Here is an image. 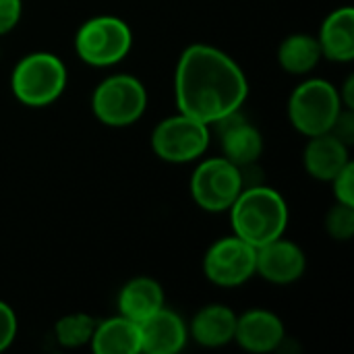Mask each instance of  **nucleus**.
Masks as SVG:
<instances>
[{
    "mask_svg": "<svg viewBox=\"0 0 354 354\" xmlns=\"http://www.w3.org/2000/svg\"><path fill=\"white\" fill-rule=\"evenodd\" d=\"M174 93L178 112L214 124L241 110L249 95V83L243 68L226 52L193 44L178 58Z\"/></svg>",
    "mask_w": 354,
    "mask_h": 354,
    "instance_id": "obj_1",
    "label": "nucleus"
},
{
    "mask_svg": "<svg viewBox=\"0 0 354 354\" xmlns=\"http://www.w3.org/2000/svg\"><path fill=\"white\" fill-rule=\"evenodd\" d=\"M228 212L234 234L255 249L284 236L288 226V205L284 197L263 185L245 187Z\"/></svg>",
    "mask_w": 354,
    "mask_h": 354,
    "instance_id": "obj_2",
    "label": "nucleus"
},
{
    "mask_svg": "<svg viewBox=\"0 0 354 354\" xmlns=\"http://www.w3.org/2000/svg\"><path fill=\"white\" fill-rule=\"evenodd\" d=\"M15 97L29 106L41 108L56 102L66 87V66L50 52H33L23 56L10 77Z\"/></svg>",
    "mask_w": 354,
    "mask_h": 354,
    "instance_id": "obj_3",
    "label": "nucleus"
},
{
    "mask_svg": "<svg viewBox=\"0 0 354 354\" xmlns=\"http://www.w3.org/2000/svg\"><path fill=\"white\" fill-rule=\"evenodd\" d=\"M338 89L326 79H307L288 100V118L305 137L330 133L342 110Z\"/></svg>",
    "mask_w": 354,
    "mask_h": 354,
    "instance_id": "obj_4",
    "label": "nucleus"
},
{
    "mask_svg": "<svg viewBox=\"0 0 354 354\" xmlns=\"http://www.w3.org/2000/svg\"><path fill=\"white\" fill-rule=\"evenodd\" d=\"M133 46L131 27L112 15H100L87 19L77 35L75 50L77 56L91 66H112L118 64Z\"/></svg>",
    "mask_w": 354,
    "mask_h": 354,
    "instance_id": "obj_5",
    "label": "nucleus"
},
{
    "mask_svg": "<svg viewBox=\"0 0 354 354\" xmlns=\"http://www.w3.org/2000/svg\"><path fill=\"white\" fill-rule=\"evenodd\" d=\"M95 118L106 127H129L137 122L147 108V91L133 75L106 77L91 95Z\"/></svg>",
    "mask_w": 354,
    "mask_h": 354,
    "instance_id": "obj_6",
    "label": "nucleus"
},
{
    "mask_svg": "<svg viewBox=\"0 0 354 354\" xmlns=\"http://www.w3.org/2000/svg\"><path fill=\"white\" fill-rule=\"evenodd\" d=\"M209 124L183 112L164 118L151 135V149L170 164L193 162L205 153L209 145Z\"/></svg>",
    "mask_w": 354,
    "mask_h": 354,
    "instance_id": "obj_7",
    "label": "nucleus"
},
{
    "mask_svg": "<svg viewBox=\"0 0 354 354\" xmlns=\"http://www.w3.org/2000/svg\"><path fill=\"white\" fill-rule=\"evenodd\" d=\"M243 189V170L224 156L201 162L191 176V195L195 203L212 214L230 209Z\"/></svg>",
    "mask_w": 354,
    "mask_h": 354,
    "instance_id": "obj_8",
    "label": "nucleus"
},
{
    "mask_svg": "<svg viewBox=\"0 0 354 354\" xmlns=\"http://www.w3.org/2000/svg\"><path fill=\"white\" fill-rule=\"evenodd\" d=\"M257 249L236 234L216 241L203 257V274L222 288H234L255 276Z\"/></svg>",
    "mask_w": 354,
    "mask_h": 354,
    "instance_id": "obj_9",
    "label": "nucleus"
},
{
    "mask_svg": "<svg viewBox=\"0 0 354 354\" xmlns=\"http://www.w3.org/2000/svg\"><path fill=\"white\" fill-rule=\"evenodd\" d=\"M214 127L220 137L222 156L239 168L253 166L261 158L263 137L259 129L241 114V110L216 120Z\"/></svg>",
    "mask_w": 354,
    "mask_h": 354,
    "instance_id": "obj_10",
    "label": "nucleus"
},
{
    "mask_svg": "<svg viewBox=\"0 0 354 354\" xmlns=\"http://www.w3.org/2000/svg\"><path fill=\"white\" fill-rule=\"evenodd\" d=\"M305 251L284 236L257 247L255 274H259L263 280L272 284H292L305 274Z\"/></svg>",
    "mask_w": 354,
    "mask_h": 354,
    "instance_id": "obj_11",
    "label": "nucleus"
},
{
    "mask_svg": "<svg viewBox=\"0 0 354 354\" xmlns=\"http://www.w3.org/2000/svg\"><path fill=\"white\" fill-rule=\"evenodd\" d=\"M234 342L249 353H272L284 342V324L276 313L266 309L245 311L236 317Z\"/></svg>",
    "mask_w": 354,
    "mask_h": 354,
    "instance_id": "obj_12",
    "label": "nucleus"
},
{
    "mask_svg": "<svg viewBox=\"0 0 354 354\" xmlns=\"http://www.w3.org/2000/svg\"><path fill=\"white\" fill-rule=\"evenodd\" d=\"M141 332V353L176 354L187 344L189 330L180 315L162 307L147 319L139 324Z\"/></svg>",
    "mask_w": 354,
    "mask_h": 354,
    "instance_id": "obj_13",
    "label": "nucleus"
},
{
    "mask_svg": "<svg viewBox=\"0 0 354 354\" xmlns=\"http://www.w3.org/2000/svg\"><path fill=\"white\" fill-rule=\"evenodd\" d=\"M348 145H344L340 139H336L332 133H322L315 137H309V143L303 151L305 170L324 183H330L348 162Z\"/></svg>",
    "mask_w": 354,
    "mask_h": 354,
    "instance_id": "obj_14",
    "label": "nucleus"
},
{
    "mask_svg": "<svg viewBox=\"0 0 354 354\" xmlns=\"http://www.w3.org/2000/svg\"><path fill=\"white\" fill-rule=\"evenodd\" d=\"M236 313L226 305H205L191 319V338L205 348H220L234 340Z\"/></svg>",
    "mask_w": 354,
    "mask_h": 354,
    "instance_id": "obj_15",
    "label": "nucleus"
},
{
    "mask_svg": "<svg viewBox=\"0 0 354 354\" xmlns=\"http://www.w3.org/2000/svg\"><path fill=\"white\" fill-rule=\"evenodd\" d=\"M322 56L334 62L354 60V10L353 6H342L328 15L322 23L317 35Z\"/></svg>",
    "mask_w": 354,
    "mask_h": 354,
    "instance_id": "obj_16",
    "label": "nucleus"
},
{
    "mask_svg": "<svg viewBox=\"0 0 354 354\" xmlns=\"http://www.w3.org/2000/svg\"><path fill=\"white\" fill-rule=\"evenodd\" d=\"M91 348L95 354H139L141 353V332L139 324L118 315L102 324H95L91 336Z\"/></svg>",
    "mask_w": 354,
    "mask_h": 354,
    "instance_id": "obj_17",
    "label": "nucleus"
},
{
    "mask_svg": "<svg viewBox=\"0 0 354 354\" xmlns=\"http://www.w3.org/2000/svg\"><path fill=\"white\" fill-rule=\"evenodd\" d=\"M162 307H164V290L160 282H156L153 278H145V276L133 278L122 286L118 295L120 315L137 324H141Z\"/></svg>",
    "mask_w": 354,
    "mask_h": 354,
    "instance_id": "obj_18",
    "label": "nucleus"
},
{
    "mask_svg": "<svg viewBox=\"0 0 354 354\" xmlns=\"http://www.w3.org/2000/svg\"><path fill=\"white\" fill-rule=\"evenodd\" d=\"M322 60V48L317 37L309 33H292L284 37L278 48V62L286 73L305 75L311 73Z\"/></svg>",
    "mask_w": 354,
    "mask_h": 354,
    "instance_id": "obj_19",
    "label": "nucleus"
},
{
    "mask_svg": "<svg viewBox=\"0 0 354 354\" xmlns=\"http://www.w3.org/2000/svg\"><path fill=\"white\" fill-rule=\"evenodd\" d=\"M95 330V319L87 313H68L60 317L54 326L58 344L64 348H81L91 342Z\"/></svg>",
    "mask_w": 354,
    "mask_h": 354,
    "instance_id": "obj_20",
    "label": "nucleus"
},
{
    "mask_svg": "<svg viewBox=\"0 0 354 354\" xmlns=\"http://www.w3.org/2000/svg\"><path fill=\"white\" fill-rule=\"evenodd\" d=\"M326 230L334 241H351L354 234V205L336 203L326 216Z\"/></svg>",
    "mask_w": 354,
    "mask_h": 354,
    "instance_id": "obj_21",
    "label": "nucleus"
},
{
    "mask_svg": "<svg viewBox=\"0 0 354 354\" xmlns=\"http://www.w3.org/2000/svg\"><path fill=\"white\" fill-rule=\"evenodd\" d=\"M334 185V197L338 203L354 205V164L348 162L332 180Z\"/></svg>",
    "mask_w": 354,
    "mask_h": 354,
    "instance_id": "obj_22",
    "label": "nucleus"
},
{
    "mask_svg": "<svg viewBox=\"0 0 354 354\" xmlns=\"http://www.w3.org/2000/svg\"><path fill=\"white\" fill-rule=\"evenodd\" d=\"M17 328H19V324H17V315H15L12 307L6 305L4 301H0V353L12 344V340L17 336Z\"/></svg>",
    "mask_w": 354,
    "mask_h": 354,
    "instance_id": "obj_23",
    "label": "nucleus"
},
{
    "mask_svg": "<svg viewBox=\"0 0 354 354\" xmlns=\"http://www.w3.org/2000/svg\"><path fill=\"white\" fill-rule=\"evenodd\" d=\"M330 133H332L336 139H340L344 145H348V147L353 145L354 143V112H353V108H342V110H340V114H338L336 122L332 124Z\"/></svg>",
    "mask_w": 354,
    "mask_h": 354,
    "instance_id": "obj_24",
    "label": "nucleus"
},
{
    "mask_svg": "<svg viewBox=\"0 0 354 354\" xmlns=\"http://www.w3.org/2000/svg\"><path fill=\"white\" fill-rule=\"evenodd\" d=\"M23 15V0H0V35L12 31Z\"/></svg>",
    "mask_w": 354,
    "mask_h": 354,
    "instance_id": "obj_25",
    "label": "nucleus"
},
{
    "mask_svg": "<svg viewBox=\"0 0 354 354\" xmlns=\"http://www.w3.org/2000/svg\"><path fill=\"white\" fill-rule=\"evenodd\" d=\"M353 91H354V77L351 75V77L346 79L344 87H342V93L338 91V93H340V102H342V106H344V108H354Z\"/></svg>",
    "mask_w": 354,
    "mask_h": 354,
    "instance_id": "obj_26",
    "label": "nucleus"
}]
</instances>
